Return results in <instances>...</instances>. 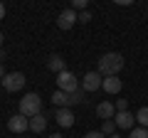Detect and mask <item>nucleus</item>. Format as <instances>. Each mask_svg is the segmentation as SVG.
I'll return each instance as SVG.
<instances>
[{
    "instance_id": "7",
    "label": "nucleus",
    "mask_w": 148,
    "mask_h": 138,
    "mask_svg": "<svg viewBox=\"0 0 148 138\" xmlns=\"http://www.w3.org/2000/svg\"><path fill=\"white\" fill-rule=\"evenodd\" d=\"M8 128H10L12 133H25V131H30V118L22 116V113H15V116H10V121H8Z\"/></svg>"
},
{
    "instance_id": "8",
    "label": "nucleus",
    "mask_w": 148,
    "mask_h": 138,
    "mask_svg": "<svg viewBox=\"0 0 148 138\" xmlns=\"http://www.w3.org/2000/svg\"><path fill=\"white\" fill-rule=\"evenodd\" d=\"M114 123H116V128H123V131H133V126H136V116L128 111H119L116 116H114Z\"/></svg>"
},
{
    "instance_id": "17",
    "label": "nucleus",
    "mask_w": 148,
    "mask_h": 138,
    "mask_svg": "<svg viewBox=\"0 0 148 138\" xmlns=\"http://www.w3.org/2000/svg\"><path fill=\"white\" fill-rule=\"evenodd\" d=\"M84 101V91H74V94H69V106H74V104H82Z\"/></svg>"
},
{
    "instance_id": "24",
    "label": "nucleus",
    "mask_w": 148,
    "mask_h": 138,
    "mask_svg": "<svg viewBox=\"0 0 148 138\" xmlns=\"http://www.w3.org/2000/svg\"><path fill=\"white\" fill-rule=\"evenodd\" d=\"M0 79H5V67L0 64Z\"/></svg>"
},
{
    "instance_id": "26",
    "label": "nucleus",
    "mask_w": 148,
    "mask_h": 138,
    "mask_svg": "<svg viewBox=\"0 0 148 138\" xmlns=\"http://www.w3.org/2000/svg\"><path fill=\"white\" fill-rule=\"evenodd\" d=\"M3 59H5V47L0 49V64H3Z\"/></svg>"
},
{
    "instance_id": "13",
    "label": "nucleus",
    "mask_w": 148,
    "mask_h": 138,
    "mask_svg": "<svg viewBox=\"0 0 148 138\" xmlns=\"http://www.w3.org/2000/svg\"><path fill=\"white\" fill-rule=\"evenodd\" d=\"M47 67L52 69V72H57V74H62V72H64V57H62V54H49Z\"/></svg>"
},
{
    "instance_id": "23",
    "label": "nucleus",
    "mask_w": 148,
    "mask_h": 138,
    "mask_svg": "<svg viewBox=\"0 0 148 138\" xmlns=\"http://www.w3.org/2000/svg\"><path fill=\"white\" fill-rule=\"evenodd\" d=\"M3 17H5V5L0 3V20H3Z\"/></svg>"
},
{
    "instance_id": "1",
    "label": "nucleus",
    "mask_w": 148,
    "mask_h": 138,
    "mask_svg": "<svg viewBox=\"0 0 148 138\" xmlns=\"http://www.w3.org/2000/svg\"><path fill=\"white\" fill-rule=\"evenodd\" d=\"M123 69V54L119 52H106L104 57L99 59V72L101 77H119V72Z\"/></svg>"
},
{
    "instance_id": "27",
    "label": "nucleus",
    "mask_w": 148,
    "mask_h": 138,
    "mask_svg": "<svg viewBox=\"0 0 148 138\" xmlns=\"http://www.w3.org/2000/svg\"><path fill=\"white\" fill-rule=\"evenodd\" d=\"M49 138H62V136H59V133H52V136H49Z\"/></svg>"
},
{
    "instance_id": "5",
    "label": "nucleus",
    "mask_w": 148,
    "mask_h": 138,
    "mask_svg": "<svg viewBox=\"0 0 148 138\" xmlns=\"http://www.w3.org/2000/svg\"><path fill=\"white\" fill-rule=\"evenodd\" d=\"M101 84H104V77L99 72H86L82 79V91H99Z\"/></svg>"
},
{
    "instance_id": "22",
    "label": "nucleus",
    "mask_w": 148,
    "mask_h": 138,
    "mask_svg": "<svg viewBox=\"0 0 148 138\" xmlns=\"http://www.w3.org/2000/svg\"><path fill=\"white\" fill-rule=\"evenodd\" d=\"M84 138H106V136H104L101 131H89V133H86Z\"/></svg>"
},
{
    "instance_id": "6",
    "label": "nucleus",
    "mask_w": 148,
    "mask_h": 138,
    "mask_svg": "<svg viewBox=\"0 0 148 138\" xmlns=\"http://www.w3.org/2000/svg\"><path fill=\"white\" fill-rule=\"evenodd\" d=\"M74 22H79V15H77L72 8L62 10V12H59V17H57V27H59V30H72Z\"/></svg>"
},
{
    "instance_id": "9",
    "label": "nucleus",
    "mask_w": 148,
    "mask_h": 138,
    "mask_svg": "<svg viewBox=\"0 0 148 138\" xmlns=\"http://www.w3.org/2000/svg\"><path fill=\"white\" fill-rule=\"evenodd\" d=\"M96 116H99L101 121H111V118L116 116V106L109 104V101H101L99 106H96Z\"/></svg>"
},
{
    "instance_id": "18",
    "label": "nucleus",
    "mask_w": 148,
    "mask_h": 138,
    "mask_svg": "<svg viewBox=\"0 0 148 138\" xmlns=\"http://www.w3.org/2000/svg\"><path fill=\"white\" fill-rule=\"evenodd\" d=\"M128 138H148V128H133L131 133H128Z\"/></svg>"
},
{
    "instance_id": "16",
    "label": "nucleus",
    "mask_w": 148,
    "mask_h": 138,
    "mask_svg": "<svg viewBox=\"0 0 148 138\" xmlns=\"http://www.w3.org/2000/svg\"><path fill=\"white\" fill-rule=\"evenodd\" d=\"M114 131H116V123H114V118H111V121H104V126H101V133H104L106 138H111V136H114Z\"/></svg>"
},
{
    "instance_id": "4",
    "label": "nucleus",
    "mask_w": 148,
    "mask_h": 138,
    "mask_svg": "<svg viewBox=\"0 0 148 138\" xmlns=\"http://www.w3.org/2000/svg\"><path fill=\"white\" fill-rule=\"evenodd\" d=\"M25 74L22 72H10V74H5V79H3V86H5V91H10V94H15V91H20L22 86H25Z\"/></svg>"
},
{
    "instance_id": "25",
    "label": "nucleus",
    "mask_w": 148,
    "mask_h": 138,
    "mask_svg": "<svg viewBox=\"0 0 148 138\" xmlns=\"http://www.w3.org/2000/svg\"><path fill=\"white\" fill-rule=\"evenodd\" d=\"M3 44H5V35L0 32V49H3Z\"/></svg>"
},
{
    "instance_id": "21",
    "label": "nucleus",
    "mask_w": 148,
    "mask_h": 138,
    "mask_svg": "<svg viewBox=\"0 0 148 138\" xmlns=\"http://www.w3.org/2000/svg\"><path fill=\"white\" fill-rule=\"evenodd\" d=\"M89 20H91V12H89V10L79 12V22H89Z\"/></svg>"
},
{
    "instance_id": "15",
    "label": "nucleus",
    "mask_w": 148,
    "mask_h": 138,
    "mask_svg": "<svg viewBox=\"0 0 148 138\" xmlns=\"http://www.w3.org/2000/svg\"><path fill=\"white\" fill-rule=\"evenodd\" d=\"M136 123L141 128H148V106H141L138 109V113H136Z\"/></svg>"
},
{
    "instance_id": "3",
    "label": "nucleus",
    "mask_w": 148,
    "mask_h": 138,
    "mask_svg": "<svg viewBox=\"0 0 148 138\" xmlns=\"http://www.w3.org/2000/svg\"><path fill=\"white\" fill-rule=\"evenodd\" d=\"M57 89L64 91V94H74V91L82 89V84H79V79H77L72 72H67V69H64L62 74H57Z\"/></svg>"
},
{
    "instance_id": "28",
    "label": "nucleus",
    "mask_w": 148,
    "mask_h": 138,
    "mask_svg": "<svg viewBox=\"0 0 148 138\" xmlns=\"http://www.w3.org/2000/svg\"><path fill=\"white\" fill-rule=\"evenodd\" d=\"M111 138H123V136H116V133H114V136H111Z\"/></svg>"
},
{
    "instance_id": "19",
    "label": "nucleus",
    "mask_w": 148,
    "mask_h": 138,
    "mask_svg": "<svg viewBox=\"0 0 148 138\" xmlns=\"http://www.w3.org/2000/svg\"><path fill=\"white\" fill-rule=\"evenodd\" d=\"M72 10H74V12H77V10L84 12V10H86V0H74V3H72Z\"/></svg>"
},
{
    "instance_id": "12",
    "label": "nucleus",
    "mask_w": 148,
    "mask_h": 138,
    "mask_svg": "<svg viewBox=\"0 0 148 138\" xmlns=\"http://www.w3.org/2000/svg\"><path fill=\"white\" fill-rule=\"evenodd\" d=\"M45 128H47V113H37V116H32V118H30V131L42 133Z\"/></svg>"
},
{
    "instance_id": "11",
    "label": "nucleus",
    "mask_w": 148,
    "mask_h": 138,
    "mask_svg": "<svg viewBox=\"0 0 148 138\" xmlns=\"http://www.w3.org/2000/svg\"><path fill=\"white\" fill-rule=\"evenodd\" d=\"M101 89H104L106 94H119V91H121V79H119V77H104Z\"/></svg>"
},
{
    "instance_id": "20",
    "label": "nucleus",
    "mask_w": 148,
    "mask_h": 138,
    "mask_svg": "<svg viewBox=\"0 0 148 138\" xmlns=\"http://www.w3.org/2000/svg\"><path fill=\"white\" fill-rule=\"evenodd\" d=\"M114 106H116V113H119V111H128V101H126V99H119Z\"/></svg>"
},
{
    "instance_id": "14",
    "label": "nucleus",
    "mask_w": 148,
    "mask_h": 138,
    "mask_svg": "<svg viewBox=\"0 0 148 138\" xmlns=\"http://www.w3.org/2000/svg\"><path fill=\"white\" fill-rule=\"evenodd\" d=\"M52 104H54V106H57V109H69V94H64V91H54V94H52Z\"/></svg>"
},
{
    "instance_id": "2",
    "label": "nucleus",
    "mask_w": 148,
    "mask_h": 138,
    "mask_svg": "<svg viewBox=\"0 0 148 138\" xmlns=\"http://www.w3.org/2000/svg\"><path fill=\"white\" fill-rule=\"evenodd\" d=\"M20 113H22V116H27V118L42 113V99H40V94L30 91V94L22 96V99H20Z\"/></svg>"
},
{
    "instance_id": "10",
    "label": "nucleus",
    "mask_w": 148,
    "mask_h": 138,
    "mask_svg": "<svg viewBox=\"0 0 148 138\" xmlns=\"http://www.w3.org/2000/svg\"><path fill=\"white\" fill-rule=\"evenodd\" d=\"M54 118H57V123H59L62 128H72L77 116L72 113V109H57V116H54Z\"/></svg>"
}]
</instances>
